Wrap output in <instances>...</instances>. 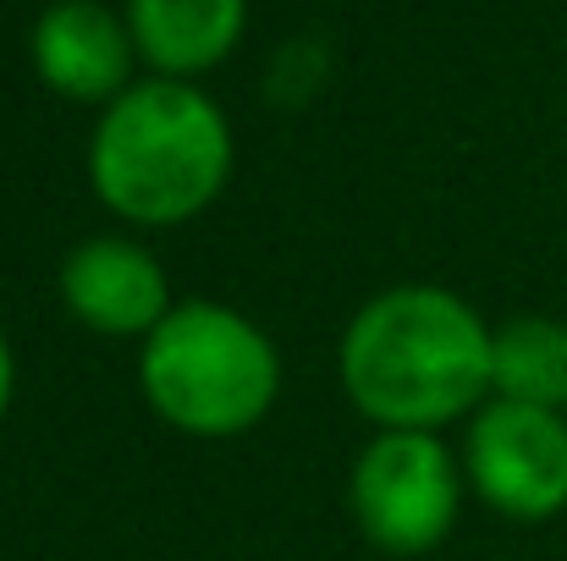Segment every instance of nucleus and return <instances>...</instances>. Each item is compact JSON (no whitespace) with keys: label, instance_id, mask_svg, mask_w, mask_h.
I'll return each instance as SVG.
<instances>
[{"label":"nucleus","instance_id":"obj_1","mask_svg":"<svg viewBox=\"0 0 567 561\" xmlns=\"http://www.w3.org/2000/svg\"><path fill=\"white\" fill-rule=\"evenodd\" d=\"M496 336L441 287L375 298L342 342L348 396L385 429H435L491 391Z\"/></svg>","mask_w":567,"mask_h":561},{"label":"nucleus","instance_id":"obj_2","mask_svg":"<svg viewBox=\"0 0 567 561\" xmlns=\"http://www.w3.org/2000/svg\"><path fill=\"white\" fill-rule=\"evenodd\" d=\"M89 172L116 215L138 226H177L220 193L231 172V133L198 89L144 83L105 111Z\"/></svg>","mask_w":567,"mask_h":561},{"label":"nucleus","instance_id":"obj_3","mask_svg":"<svg viewBox=\"0 0 567 561\" xmlns=\"http://www.w3.org/2000/svg\"><path fill=\"white\" fill-rule=\"evenodd\" d=\"M276 347L220 303L172 309L144 347V391L188 435H237L276 402Z\"/></svg>","mask_w":567,"mask_h":561},{"label":"nucleus","instance_id":"obj_4","mask_svg":"<svg viewBox=\"0 0 567 561\" xmlns=\"http://www.w3.org/2000/svg\"><path fill=\"white\" fill-rule=\"evenodd\" d=\"M353 512L385 551H430L457 518V474L435 435L391 429L353 468Z\"/></svg>","mask_w":567,"mask_h":561},{"label":"nucleus","instance_id":"obj_5","mask_svg":"<svg viewBox=\"0 0 567 561\" xmlns=\"http://www.w3.org/2000/svg\"><path fill=\"white\" fill-rule=\"evenodd\" d=\"M468 474L480 496L524 523L567 507V424L551 407L496 402L468 435Z\"/></svg>","mask_w":567,"mask_h":561},{"label":"nucleus","instance_id":"obj_6","mask_svg":"<svg viewBox=\"0 0 567 561\" xmlns=\"http://www.w3.org/2000/svg\"><path fill=\"white\" fill-rule=\"evenodd\" d=\"M61 292H66L72 314L83 325L105 331V336H138V331H155L172 314L161 264L122 237L83 242L61 270Z\"/></svg>","mask_w":567,"mask_h":561},{"label":"nucleus","instance_id":"obj_7","mask_svg":"<svg viewBox=\"0 0 567 561\" xmlns=\"http://www.w3.org/2000/svg\"><path fill=\"white\" fill-rule=\"evenodd\" d=\"M33 61H39V77L55 94L105 100V94H116L127 83L133 50H127L122 22L105 6H94V0H61V6H50L39 17Z\"/></svg>","mask_w":567,"mask_h":561},{"label":"nucleus","instance_id":"obj_8","mask_svg":"<svg viewBox=\"0 0 567 561\" xmlns=\"http://www.w3.org/2000/svg\"><path fill=\"white\" fill-rule=\"evenodd\" d=\"M127 17L161 72H204L243 33V0H133Z\"/></svg>","mask_w":567,"mask_h":561},{"label":"nucleus","instance_id":"obj_9","mask_svg":"<svg viewBox=\"0 0 567 561\" xmlns=\"http://www.w3.org/2000/svg\"><path fill=\"white\" fill-rule=\"evenodd\" d=\"M491 385L502 402H529V407H567V325L557 320H513L496 331V359Z\"/></svg>","mask_w":567,"mask_h":561},{"label":"nucleus","instance_id":"obj_10","mask_svg":"<svg viewBox=\"0 0 567 561\" xmlns=\"http://www.w3.org/2000/svg\"><path fill=\"white\" fill-rule=\"evenodd\" d=\"M6 402H11V347L0 336V413H6Z\"/></svg>","mask_w":567,"mask_h":561}]
</instances>
